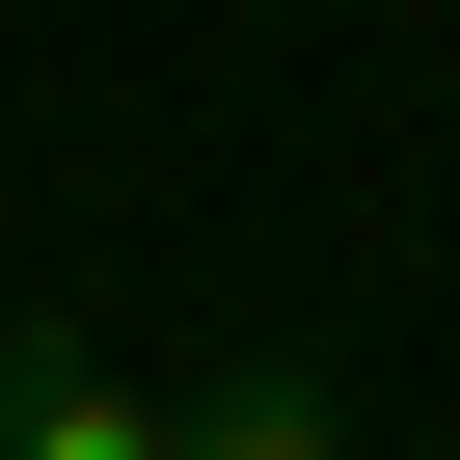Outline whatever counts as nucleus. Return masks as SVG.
I'll list each match as a JSON object with an SVG mask.
<instances>
[{"instance_id": "f257e3e1", "label": "nucleus", "mask_w": 460, "mask_h": 460, "mask_svg": "<svg viewBox=\"0 0 460 460\" xmlns=\"http://www.w3.org/2000/svg\"><path fill=\"white\" fill-rule=\"evenodd\" d=\"M0 460H190V406L109 325H0Z\"/></svg>"}, {"instance_id": "f03ea898", "label": "nucleus", "mask_w": 460, "mask_h": 460, "mask_svg": "<svg viewBox=\"0 0 460 460\" xmlns=\"http://www.w3.org/2000/svg\"><path fill=\"white\" fill-rule=\"evenodd\" d=\"M190 460H352V379L325 352H217L190 379Z\"/></svg>"}]
</instances>
